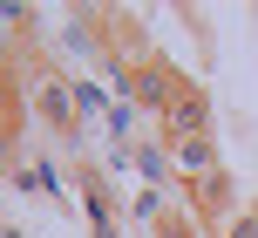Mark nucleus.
Wrapping results in <instances>:
<instances>
[{"label": "nucleus", "mask_w": 258, "mask_h": 238, "mask_svg": "<svg viewBox=\"0 0 258 238\" xmlns=\"http://www.w3.org/2000/svg\"><path fill=\"white\" fill-rule=\"evenodd\" d=\"M136 170L150 177V184H156V177H177V163H170V143H136Z\"/></svg>", "instance_id": "nucleus-5"}, {"label": "nucleus", "mask_w": 258, "mask_h": 238, "mask_svg": "<svg viewBox=\"0 0 258 238\" xmlns=\"http://www.w3.org/2000/svg\"><path fill=\"white\" fill-rule=\"evenodd\" d=\"M211 116H218V109H211V95L190 82V89H183L156 123H163V143H183V136H211Z\"/></svg>", "instance_id": "nucleus-4"}, {"label": "nucleus", "mask_w": 258, "mask_h": 238, "mask_svg": "<svg viewBox=\"0 0 258 238\" xmlns=\"http://www.w3.org/2000/svg\"><path fill=\"white\" fill-rule=\"evenodd\" d=\"M238 211H245V198H238V177H231V170H218V177H204V184H190V218H197L204 231H224Z\"/></svg>", "instance_id": "nucleus-3"}, {"label": "nucleus", "mask_w": 258, "mask_h": 238, "mask_svg": "<svg viewBox=\"0 0 258 238\" xmlns=\"http://www.w3.org/2000/svg\"><path fill=\"white\" fill-rule=\"evenodd\" d=\"M218 238H258V204H245V211L231 218V225H224Z\"/></svg>", "instance_id": "nucleus-6"}, {"label": "nucleus", "mask_w": 258, "mask_h": 238, "mask_svg": "<svg viewBox=\"0 0 258 238\" xmlns=\"http://www.w3.org/2000/svg\"><path fill=\"white\" fill-rule=\"evenodd\" d=\"M27 89H34V116L48 123L54 136H82V95H75V82H68V75H54V68H48V75H34Z\"/></svg>", "instance_id": "nucleus-1"}, {"label": "nucleus", "mask_w": 258, "mask_h": 238, "mask_svg": "<svg viewBox=\"0 0 258 238\" xmlns=\"http://www.w3.org/2000/svg\"><path fill=\"white\" fill-rule=\"evenodd\" d=\"M122 89H129V102H136V109L163 116V109L177 102L183 89H190V75H177V68H170L163 54H156V62H143V68H136V75H122Z\"/></svg>", "instance_id": "nucleus-2"}]
</instances>
